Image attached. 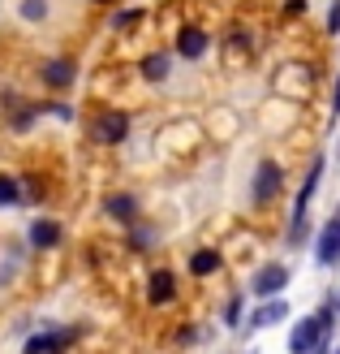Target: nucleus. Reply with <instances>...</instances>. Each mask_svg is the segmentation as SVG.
<instances>
[{
	"mask_svg": "<svg viewBox=\"0 0 340 354\" xmlns=\"http://www.w3.org/2000/svg\"><path fill=\"white\" fill-rule=\"evenodd\" d=\"M328 337H332V328L319 320V315H301L293 324V333H289V354H314Z\"/></svg>",
	"mask_w": 340,
	"mask_h": 354,
	"instance_id": "f257e3e1",
	"label": "nucleus"
},
{
	"mask_svg": "<svg viewBox=\"0 0 340 354\" xmlns=\"http://www.w3.org/2000/svg\"><path fill=\"white\" fill-rule=\"evenodd\" d=\"M91 134H95V143H121V138L130 134V113H121V109L99 113L95 126H91Z\"/></svg>",
	"mask_w": 340,
	"mask_h": 354,
	"instance_id": "f03ea898",
	"label": "nucleus"
},
{
	"mask_svg": "<svg viewBox=\"0 0 340 354\" xmlns=\"http://www.w3.org/2000/svg\"><path fill=\"white\" fill-rule=\"evenodd\" d=\"M314 255L323 268H332V263H340V207H336V216L323 225V234H319V246H314Z\"/></svg>",
	"mask_w": 340,
	"mask_h": 354,
	"instance_id": "7ed1b4c3",
	"label": "nucleus"
},
{
	"mask_svg": "<svg viewBox=\"0 0 340 354\" xmlns=\"http://www.w3.org/2000/svg\"><path fill=\"white\" fill-rule=\"evenodd\" d=\"M74 337H78L74 328H65V333H34V337H26L22 354H65V346Z\"/></svg>",
	"mask_w": 340,
	"mask_h": 354,
	"instance_id": "20e7f679",
	"label": "nucleus"
},
{
	"mask_svg": "<svg viewBox=\"0 0 340 354\" xmlns=\"http://www.w3.org/2000/svg\"><path fill=\"white\" fill-rule=\"evenodd\" d=\"M284 286H289V268H284V263H267V268L254 277V294L259 298H276Z\"/></svg>",
	"mask_w": 340,
	"mask_h": 354,
	"instance_id": "39448f33",
	"label": "nucleus"
},
{
	"mask_svg": "<svg viewBox=\"0 0 340 354\" xmlns=\"http://www.w3.org/2000/svg\"><path fill=\"white\" fill-rule=\"evenodd\" d=\"M172 294H177V281H172V272H168V268L151 272V286H147V303H151V307H164V303H172Z\"/></svg>",
	"mask_w": 340,
	"mask_h": 354,
	"instance_id": "423d86ee",
	"label": "nucleus"
},
{
	"mask_svg": "<svg viewBox=\"0 0 340 354\" xmlns=\"http://www.w3.org/2000/svg\"><path fill=\"white\" fill-rule=\"evenodd\" d=\"M276 190H280V165H259V177H254V203H267V199H276Z\"/></svg>",
	"mask_w": 340,
	"mask_h": 354,
	"instance_id": "0eeeda50",
	"label": "nucleus"
},
{
	"mask_svg": "<svg viewBox=\"0 0 340 354\" xmlns=\"http://www.w3.org/2000/svg\"><path fill=\"white\" fill-rule=\"evenodd\" d=\"M177 52H181L186 61H199L203 52H207V35H203L199 26H186L181 35H177Z\"/></svg>",
	"mask_w": 340,
	"mask_h": 354,
	"instance_id": "6e6552de",
	"label": "nucleus"
},
{
	"mask_svg": "<svg viewBox=\"0 0 340 354\" xmlns=\"http://www.w3.org/2000/svg\"><path fill=\"white\" fill-rule=\"evenodd\" d=\"M103 212H108L112 221H125V225H130V221L138 216V199H134V194H112V199L103 203Z\"/></svg>",
	"mask_w": 340,
	"mask_h": 354,
	"instance_id": "1a4fd4ad",
	"label": "nucleus"
},
{
	"mask_svg": "<svg viewBox=\"0 0 340 354\" xmlns=\"http://www.w3.org/2000/svg\"><path fill=\"white\" fill-rule=\"evenodd\" d=\"M284 315H289V303H284V298H267V307L254 311V328H272V324L284 320Z\"/></svg>",
	"mask_w": 340,
	"mask_h": 354,
	"instance_id": "9d476101",
	"label": "nucleus"
},
{
	"mask_svg": "<svg viewBox=\"0 0 340 354\" xmlns=\"http://www.w3.org/2000/svg\"><path fill=\"white\" fill-rule=\"evenodd\" d=\"M30 242L43 246V251H48V246H57V242H61V225H57V221H34V225H30Z\"/></svg>",
	"mask_w": 340,
	"mask_h": 354,
	"instance_id": "9b49d317",
	"label": "nucleus"
},
{
	"mask_svg": "<svg viewBox=\"0 0 340 354\" xmlns=\"http://www.w3.org/2000/svg\"><path fill=\"white\" fill-rule=\"evenodd\" d=\"M190 272H194V277L220 272V251H207V246H203V251H194V255H190Z\"/></svg>",
	"mask_w": 340,
	"mask_h": 354,
	"instance_id": "f8f14e48",
	"label": "nucleus"
},
{
	"mask_svg": "<svg viewBox=\"0 0 340 354\" xmlns=\"http://www.w3.org/2000/svg\"><path fill=\"white\" fill-rule=\"evenodd\" d=\"M43 82L48 86H69L74 82V61H48L43 65Z\"/></svg>",
	"mask_w": 340,
	"mask_h": 354,
	"instance_id": "ddd939ff",
	"label": "nucleus"
},
{
	"mask_svg": "<svg viewBox=\"0 0 340 354\" xmlns=\"http://www.w3.org/2000/svg\"><path fill=\"white\" fill-rule=\"evenodd\" d=\"M142 78H147V82L168 78V57H164V52H151V57L142 61Z\"/></svg>",
	"mask_w": 340,
	"mask_h": 354,
	"instance_id": "4468645a",
	"label": "nucleus"
},
{
	"mask_svg": "<svg viewBox=\"0 0 340 354\" xmlns=\"http://www.w3.org/2000/svg\"><path fill=\"white\" fill-rule=\"evenodd\" d=\"M22 203V186L13 177H0V207H17Z\"/></svg>",
	"mask_w": 340,
	"mask_h": 354,
	"instance_id": "2eb2a0df",
	"label": "nucleus"
},
{
	"mask_svg": "<svg viewBox=\"0 0 340 354\" xmlns=\"http://www.w3.org/2000/svg\"><path fill=\"white\" fill-rule=\"evenodd\" d=\"M224 324H228V328H237V324H241V298H237V294H232V298H228V307H224Z\"/></svg>",
	"mask_w": 340,
	"mask_h": 354,
	"instance_id": "dca6fc26",
	"label": "nucleus"
},
{
	"mask_svg": "<svg viewBox=\"0 0 340 354\" xmlns=\"http://www.w3.org/2000/svg\"><path fill=\"white\" fill-rule=\"evenodd\" d=\"M22 17L39 22V17H48V5H43V0H22Z\"/></svg>",
	"mask_w": 340,
	"mask_h": 354,
	"instance_id": "f3484780",
	"label": "nucleus"
},
{
	"mask_svg": "<svg viewBox=\"0 0 340 354\" xmlns=\"http://www.w3.org/2000/svg\"><path fill=\"white\" fill-rule=\"evenodd\" d=\"M328 30H332V35L340 30V0H336V5H332V9H328Z\"/></svg>",
	"mask_w": 340,
	"mask_h": 354,
	"instance_id": "a211bd4d",
	"label": "nucleus"
},
{
	"mask_svg": "<svg viewBox=\"0 0 340 354\" xmlns=\"http://www.w3.org/2000/svg\"><path fill=\"white\" fill-rule=\"evenodd\" d=\"M138 17H142L138 9H125V13H117V26H134V22H138Z\"/></svg>",
	"mask_w": 340,
	"mask_h": 354,
	"instance_id": "6ab92c4d",
	"label": "nucleus"
},
{
	"mask_svg": "<svg viewBox=\"0 0 340 354\" xmlns=\"http://www.w3.org/2000/svg\"><path fill=\"white\" fill-rule=\"evenodd\" d=\"M332 109L340 113V78H336V86H332Z\"/></svg>",
	"mask_w": 340,
	"mask_h": 354,
	"instance_id": "aec40b11",
	"label": "nucleus"
},
{
	"mask_svg": "<svg viewBox=\"0 0 340 354\" xmlns=\"http://www.w3.org/2000/svg\"><path fill=\"white\" fill-rule=\"evenodd\" d=\"M95 5H112V0H95Z\"/></svg>",
	"mask_w": 340,
	"mask_h": 354,
	"instance_id": "412c9836",
	"label": "nucleus"
},
{
	"mask_svg": "<svg viewBox=\"0 0 340 354\" xmlns=\"http://www.w3.org/2000/svg\"><path fill=\"white\" fill-rule=\"evenodd\" d=\"M336 354H340V350H336Z\"/></svg>",
	"mask_w": 340,
	"mask_h": 354,
	"instance_id": "4be33fe9",
	"label": "nucleus"
}]
</instances>
